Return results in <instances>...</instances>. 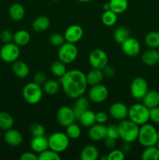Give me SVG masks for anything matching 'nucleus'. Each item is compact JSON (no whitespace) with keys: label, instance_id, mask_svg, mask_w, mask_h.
I'll return each mask as SVG.
<instances>
[{"label":"nucleus","instance_id":"nucleus-1","mask_svg":"<svg viewBox=\"0 0 159 160\" xmlns=\"http://www.w3.org/2000/svg\"><path fill=\"white\" fill-rule=\"evenodd\" d=\"M59 82L65 95L73 99L84 95L88 86L85 73L76 69L67 70L59 78Z\"/></svg>","mask_w":159,"mask_h":160},{"label":"nucleus","instance_id":"nucleus-2","mask_svg":"<svg viewBox=\"0 0 159 160\" xmlns=\"http://www.w3.org/2000/svg\"><path fill=\"white\" fill-rule=\"evenodd\" d=\"M137 141L144 148L156 145L158 142V139H157V131L155 127L148 123L141 125L139 128Z\"/></svg>","mask_w":159,"mask_h":160},{"label":"nucleus","instance_id":"nucleus-3","mask_svg":"<svg viewBox=\"0 0 159 160\" xmlns=\"http://www.w3.org/2000/svg\"><path fill=\"white\" fill-rule=\"evenodd\" d=\"M118 131H119V138L123 142L132 143L137 140L139 133V125L131 121L130 120H121L118 125Z\"/></svg>","mask_w":159,"mask_h":160},{"label":"nucleus","instance_id":"nucleus-4","mask_svg":"<svg viewBox=\"0 0 159 160\" xmlns=\"http://www.w3.org/2000/svg\"><path fill=\"white\" fill-rule=\"evenodd\" d=\"M128 118L136 124L141 126L150 120V109L143 103L133 104L129 108Z\"/></svg>","mask_w":159,"mask_h":160},{"label":"nucleus","instance_id":"nucleus-5","mask_svg":"<svg viewBox=\"0 0 159 160\" xmlns=\"http://www.w3.org/2000/svg\"><path fill=\"white\" fill-rule=\"evenodd\" d=\"M43 93L41 85L34 81L25 84L22 90L23 99L30 105H36L40 102L43 96Z\"/></svg>","mask_w":159,"mask_h":160},{"label":"nucleus","instance_id":"nucleus-6","mask_svg":"<svg viewBox=\"0 0 159 160\" xmlns=\"http://www.w3.org/2000/svg\"><path fill=\"white\" fill-rule=\"evenodd\" d=\"M78 56V48L76 44L65 42L58 50V59L65 64H70L74 62Z\"/></svg>","mask_w":159,"mask_h":160},{"label":"nucleus","instance_id":"nucleus-7","mask_svg":"<svg viewBox=\"0 0 159 160\" xmlns=\"http://www.w3.org/2000/svg\"><path fill=\"white\" fill-rule=\"evenodd\" d=\"M49 148L61 153L65 151L70 145V138L65 133L54 132L48 137Z\"/></svg>","mask_w":159,"mask_h":160},{"label":"nucleus","instance_id":"nucleus-8","mask_svg":"<svg viewBox=\"0 0 159 160\" xmlns=\"http://www.w3.org/2000/svg\"><path fill=\"white\" fill-rule=\"evenodd\" d=\"M20 56V46L14 42L5 43L0 49V58L7 63H12L19 59Z\"/></svg>","mask_w":159,"mask_h":160},{"label":"nucleus","instance_id":"nucleus-9","mask_svg":"<svg viewBox=\"0 0 159 160\" xmlns=\"http://www.w3.org/2000/svg\"><path fill=\"white\" fill-rule=\"evenodd\" d=\"M130 94L136 100H142L147 92H148V83L143 78L137 77L134 78L130 84Z\"/></svg>","mask_w":159,"mask_h":160},{"label":"nucleus","instance_id":"nucleus-10","mask_svg":"<svg viewBox=\"0 0 159 160\" xmlns=\"http://www.w3.org/2000/svg\"><path fill=\"white\" fill-rule=\"evenodd\" d=\"M88 61L92 68L102 70L108 62V55L104 50L101 48H94L90 52Z\"/></svg>","mask_w":159,"mask_h":160},{"label":"nucleus","instance_id":"nucleus-11","mask_svg":"<svg viewBox=\"0 0 159 160\" xmlns=\"http://www.w3.org/2000/svg\"><path fill=\"white\" fill-rule=\"evenodd\" d=\"M108 96V90L104 84H98L91 86L88 92V98L94 103H101Z\"/></svg>","mask_w":159,"mask_h":160},{"label":"nucleus","instance_id":"nucleus-12","mask_svg":"<svg viewBox=\"0 0 159 160\" xmlns=\"http://www.w3.org/2000/svg\"><path fill=\"white\" fill-rule=\"evenodd\" d=\"M56 120L59 124L64 128H66L68 125L74 123L76 120V117L73 108L65 106L59 108L56 113Z\"/></svg>","mask_w":159,"mask_h":160},{"label":"nucleus","instance_id":"nucleus-13","mask_svg":"<svg viewBox=\"0 0 159 160\" xmlns=\"http://www.w3.org/2000/svg\"><path fill=\"white\" fill-rule=\"evenodd\" d=\"M122 51L129 57H136L138 56L141 50L140 44L135 38L129 37L121 44Z\"/></svg>","mask_w":159,"mask_h":160},{"label":"nucleus","instance_id":"nucleus-14","mask_svg":"<svg viewBox=\"0 0 159 160\" xmlns=\"http://www.w3.org/2000/svg\"><path fill=\"white\" fill-rule=\"evenodd\" d=\"M109 115L113 119L117 120H123L128 118L129 108L125 103L121 102H116L112 103L108 109Z\"/></svg>","mask_w":159,"mask_h":160},{"label":"nucleus","instance_id":"nucleus-15","mask_svg":"<svg viewBox=\"0 0 159 160\" xmlns=\"http://www.w3.org/2000/svg\"><path fill=\"white\" fill-rule=\"evenodd\" d=\"M63 35L65 42L76 44L82 39L84 36V29L78 24H72L65 29Z\"/></svg>","mask_w":159,"mask_h":160},{"label":"nucleus","instance_id":"nucleus-16","mask_svg":"<svg viewBox=\"0 0 159 160\" xmlns=\"http://www.w3.org/2000/svg\"><path fill=\"white\" fill-rule=\"evenodd\" d=\"M88 137L93 142H101L107 137V127L102 123H94L89 128Z\"/></svg>","mask_w":159,"mask_h":160},{"label":"nucleus","instance_id":"nucleus-17","mask_svg":"<svg viewBox=\"0 0 159 160\" xmlns=\"http://www.w3.org/2000/svg\"><path fill=\"white\" fill-rule=\"evenodd\" d=\"M4 141L7 145L16 147L21 145L23 141V137L20 131L13 128H10L5 132Z\"/></svg>","mask_w":159,"mask_h":160},{"label":"nucleus","instance_id":"nucleus-18","mask_svg":"<svg viewBox=\"0 0 159 160\" xmlns=\"http://www.w3.org/2000/svg\"><path fill=\"white\" fill-rule=\"evenodd\" d=\"M141 60L145 65L153 67L159 63V52L156 48H150L142 53Z\"/></svg>","mask_w":159,"mask_h":160},{"label":"nucleus","instance_id":"nucleus-19","mask_svg":"<svg viewBox=\"0 0 159 160\" xmlns=\"http://www.w3.org/2000/svg\"><path fill=\"white\" fill-rule=\"evenodd\" d=\"M30 146L31 150L36 153L42 152L43 151L49 148L48 146V139L45 136H39V137H33L30 142Z\"/></svg>","mask_w":159,"mask_h":160},{"label":"nucleus","instance_id":"nucleus-20","mask_svg":"<svg viewBox=\"0 0 159 160\" xmlns=\"http://www.w3.org/2000/svg\"><path fill=\"white\" fill-rule=\"evenodd\" d=\"M12 70L15 76L19 78H26L30 73L29 66L23 61L18 60V59L12 62Z\"/></svg>","mask_w":159,"mask_h":160},{"label":"nucleus","instance_id":"nucleus-21","mask_svg":"<svg viewBox=\"0 0 159 160\" xmlns=\"http://www.w3.org/2000/svg\"><path fill=\"white\" fill-rule=\"evenodd\" d=\"M142 102L148 109L159 106V92L157 91H148L142 98Z\"/></svg>","mask_w":159,"mask_h":160},{"label":"nucleus","instance_id":"nucleus-22","mask_svg":"<svg viewBox=\"0 0 159 160\" xmlns=\"http://www.w3.org/2000/svg\"><path fill=\"white\" fill-rule=\"evenodd\" d=\"M89 98H86L84 95L79 97V98H76V102H75L74 105L72 108L74 112L75 117H76V120H78L80 116L83 113L85 110L88 109L89 107Z\"/></svg>","mask_w":159,"mask_h":160},{"label":"nucleus","instance_id":"nucleus-23","mask_svg":"<svg viewBox=\"0 0 159 160\" xmlns=\"http://www.w3.org/2000/svg\"><path fill=\"white\" fill-rule=\"evenodd\" d=\"M9 17L14 21H20L23 20L25 16V9L20 3L15 2L9 8Z\"/></svg>","mask_w":159,"mask_h":160},{"label":"nucleus","instance_id":"nucleus-24","mask_svg":"<svg viewBox=\"0 0 159 160\" xmlns=\"http://www.w3.org/2000/svg\"><path fill=\"white\" fill-rule=\"evenodd\" d=\"M104 78V75L103 73L102 70H100V69L92 68V70H90L86 75L87 84L90 86L101 84Z\"/></svg>","mask_w":159,"mask_h":160},{"label":"nucleus","instance_id":"nucleus-25","mask_svg":"<svg viewBox=\"0 0 159 160\" xmlns=\"http://www.w3.org/2000/svg\"><path fill=\"white\" fill-rule=\"evenodd\" d=\"M49 18L46 16H39L34 20L32 23V29L36 32L45 31L50 26Z\"/></svg>","mask_w":159,"mask_h":160},{"label":"nucleus","instance_id":"nucleus-26","mask_svg":"<svg viewBox=\"0 0 159 160\" xmlns=\"http://www.w3.org/2000/svg\"><path fill=\"white\" fill-rule=\"evenodd\" d=\"M99 156V151L93 145H87L84 147L80 153L81 160H97Z\"/></svg>","mask_w":159,"mask_h":160},{"label":"nucleus","instance_id":"nucleus-27","mask_svg":"<svg viewBox=\"0 0 159 160\" xmlns=\"http://www.w3.org/2000/svg\"><path fill=\"white\" fill-rule=\"evenodd\" d=\"M31 41V34L26 30H19L13 34L12 42L18 46H25Z\"/></svg>","mask_w":159,"mask_h":160},{"label":"nucleus","instance_id":"nucleus-28","mask_svg":"<svg viewBox=\"0 0 159 160\" xmlns=\"http://www.w3.org/2000/svg\"><path fill=\"white\" fill-rule=\"evenodd\" d=\"M80 123L84 128H90L92 125L96 123V117H95V112L90 109H87L84 111L80 117L78 118Z\"/></svg>","mask_w":159,"mask_h":160},{"label":"nucleus","instance_id":"nucleus-29","mask_svg":"<svg viewBox=\"0 0 159 160\" xmlns=\"http://www.w3.org/2000/svg\"><path fill=\"white\" fill-rule=\"evenodd\" d=\"M61 88V84L59 81H55V80H47L43 84H42V89L43 92L47 95H54L59 92Z\"/></svg>","mask_w":159,"mask_h":160},{"label":"nucleus","instance_id":"nucleus-30","mask_svg":"<svg viewBox=\"0 0 159 160\" xmlns=\"http://www.w3.org/2000/svg\"><path fill=\"white\" fill-rule=\"evenodd\" d=\"M110 9L117 14H122L128 9V0H109Z\"/></svg>","mask_w":159,"mask_h":160},{"label":"nucleus","instance_id":"nucleus-31","mask_svg":"<svg viewBox=\"0 0 159 160\" xmlns=\"http://www.w3.org/2000/svg\"><path fill=\"white\" fill-rule=\"evenodd\" d=\"M143 160H158L159 159V148L157 145L145 147L141 155Z\"/></svg>","mask_w":159,"mask_h":160},{"label":"nucleus","instance_id":"nucleus-32","mask_svg":"<svg viewBox=\"0 0 159 160\" xmlns=\"http://www.w3.org/2000/svg\"><path fill=\"white\" fill-rule=\"evenodd\" d=\"M14 125V119L11 114L6 112H0V130L7 131L12 128Z\"/></svg>","mask_w":159,"mask_h":160},{"label":"nucleus","instance_id":"nucleus-33","mask_svg":"<svg viewBox=\"0 0 159 160\" xmlns=\"http://www.w3.org/2000/svg\"><path fill=\"white\" fill-rule=\"evenodd\" d=\"M118 21V14L112 11L111 9L108 10H104L102 15H101V22L106 27H112Z\"/></svg>","mask_w":159,"mask_h":160},{"label":"nucleus","instance_id":"nucleus-34","mask_svg":"<svg viewBox=\"0 0 159 160\" xmlns=\"http://www.w3.org/2000/svg\"><path fill=\"white\" fill-rule=\"evenodd\" d=\"M130 33L128 28L125 27H118L113 32V38L116 43L121 45L123 42L126 40L128 38L130 37Z\"/></svg>","mask_w":159,"mask_h":160},{"label":"nucleus","instance_id":"nucleus-35","mask_svg":"<svg viewBox=\"0 0 159 160\" xmlns=\"http://www.w3.org/2000/svg\"><path fill=\"white\" fill-rule=\"evenodd\" d=\"M66 64L64 63L63 62L59 60L55 61L51 63V72L55 77H57V78H60L61 77L63 76L67 71L66 67H65Z\"/></svg>","mask_w":159,"mask_h":160},{"label":"nucleus","instance_id":"nucleus-36","mask_svg":"<svg viewBox=\"0 0 159 160\" xmlns=\"http://www.w3.org/2000/svg\"><path fill=\"white\" fill-rule=\"evenodd\" d=\"M145 44L149 48H159V32L158 31H151L147 33L144 38Z\"/></svg>","mask_w":159,"mask_h":160},{"label":"nucleus","instance_id":"nucleus-37","mask_svg":"<svg viewBox=\"0 0 159 160\" xmlns=\"http://www.w3.org/2000/svg\"><path fill=\"white\" fill-rule=\"evenodd\" d=\"M38 160H59L61 159V156L59 152L51 149V148H47L46 150L43 151L42 152L39 153Z\"/></svg>","mask_w":159,"mask_h":160},{"label":"nucleus","instance_id":"nucleus-38","mask_svg":"<svg viewBox=\"0 0 159 160\" xmlns=\"http://www.w3.org/2000/svg\"><path fill=\"white\" fill-rule=\"evenodd\" d=\"M65 134L70 139H77L81 135V129L79 125L73 123L65 128Z\"/></svg>","mask_w":159,"mask_h":160},{"label":"nucleus","instance_id":"nucleus-39","mask_svg":"<svg viewBox=\"0 0 159 160\" xmlns=\"http://www.w3.org/2000/svg\"><path fill=\"white\" fill-rule=\"evenodd\" d=\"M48 42L51 45L55 47H59L65 42V39L64 35L61 34L60 33H52L51 35L49 36L48 38Z\"/></svg>","mask_w":159,"mask_h":160},{"label":"nucleus","instance_id":"nucleus-40","mask_svg":"<svg viewBox=\"0 0 159 160\" xmlns=\"http://www.w3.org/2000/svg\"><path fill=\"white\" fill-rule=\"evenodd\" d=\"M30 133L33 137H39V136L45 135V128L42 124L39 123H34L29 128Z\"/></svg>","mask_w":159,"mask_h":160},{"label":"nucleus","instance_id":"nucleus-41","mask_svg":"<svg viewBox=\"0 0 159 160\" xmlns=\"http://www.w3.org/2000/svg\"><path fill=\"white\" fill-rule=\"evenodd\" d=\"M125 159V153L122 151V149H116L113 148L111 149L108 154L107 155V160H123Z\"/></svg>","mask_w":159,"mask_h":160},{"label":"nucleus","instance_id":"nucleus-42","mask_svg":"<svg viewBox=\"0 0 159 160\" xmlns=\"http://www.w3.org/2000/svg\"><path fill=\"white\" fill-rule=\"evenodd\" d=\"M107 137L112 138L114 139L119 138V131H118V125L110 124L107 127Z\"/></svg>","mask_w":159,"mask_h":160},{"label":"nucleus","instance_id":"nucleus-43","mask_svg":"<svg viewBox=\"0 0 159 160\" xmlns=\"http://www.w3.org/2000/svg\"><path fill=\"white\" fill-rule=\"evenodd\" d=\"M47 81V76L45 72L43 71H37V73H34V78H33V81L37 84L42 85L45 81Z\"/></svg>","mask_w":159,"mask_h":160},{"label":"nucleus","instance_id":"nucleus-44","mask_svg":"<svg viewBox=\"0 0 159 160\" xmlns=\"http://www.w3.org/2000/svg\"><path fill=\"white\" fill-rule=\"evenodd\" d=\"M13 34L9 30H3L0 34V39L3 43H9L12 41Z\"/></svg>","mask_w":159,"mask_h":160},{"label":"nucleus","instance_id":"nucleus-45","mask_svg":"<svg viewBox=\"0 0 159 160\" xmlns=\"http://www.w3.org/2000/svg\"><path fill=\"white\" fill-rule=\"evenodd\" d=\"M150 120L159 124V106L150 109Z\"/></svg>","mask_w":159,"mask_h":160},{"label":"nucleus","instance_id":"nucleus-46","mask_svg":"<svg viewBox=\"0 0 159 160\" xmlns=\"http://www.w3.org/2000/svg\"><path fill=\"white\" fill-rule=\"evenodd\" d=\"M95 117H96V123L104 124V123L107 122L108 116L106 112H103V111H100V112L95 113Z\"/></svg>","mask_w":159,"mask_h":160},{"label":"nucleus","instance_id":"nucleus-47","mask_svg":"<svg viewBox=\"0 0 159 160\" xmlns=\"http://www.w3.org/2000/svg\"><path fill=\"white\" fill-rule=\"evenodd\" d=\"M20 160H38V157L34 152H25L20 156Z\"/></svg>","mask_w":159,"mask_h":160},{"label":"nucleus","instance_id":"nucleus-48","mask_svg":"<svg viewBox=\"0 0 159 160\" xmlns=\"http://www.w3.org/2000/svg\"><path fill=\"white\" fill-rule=\"evenodd\" d=\"M102 72L103 73H104V77L109 78H112L115 73V69H114V67L110 65H106L105 67L102 69Z\"/></svg>","mask_w":159,"mask_h":160},{"label":"nucleus","instance_id":"nucleus-49","mask_svg":"<svg viewBox=\"0 0 159 160\" xmlns=\"http://www.w3.org/2000/svg\"><path fill=\"white\" fill-rule=\"evenodd\" d=\"M104 144L106 148L109 149H113L116 146V139L112 138L106 137L104 139Z\"/></svg>","mask_w":159,"mask_h":160},{"label":"nucleus","instance_id":"nucleus-50","mask_svg":"<svg viewBox=\"0 0 159 160\" xmlns=\"http://www.w3.org/2000/svg\"><path fill=\"white\" fill-rule=\"evenodd\" d=\"M131 143H129V142H123V144L121 145V149L123 152L126 154V153H128L131 150Z\"/></svg>","mask_w":159,"mask_h":160},{"label":"nucleus","instance_id":"nucleus-51","mask_svg":"<svg viewBox=\"0 0 159 160\" xmlns=\"http://www.w3.org/2000/svg\"><path fill=\"white\" fill-rule=\"evenodd\" d=\"M103 9L104 10H108L110 9V6H109V3L108 2H106L103 5Z\"/></svg>","mask_w":159,"mask_h":160},{"label":"nucleus","instance_id":"nucleus-52","mask_svg":"<svg viewBox=\"0 0 159 160\" xmlns=\"http://www.w3.org/2000/svg\"><path fill=\"white\" fill-rule=\"evenodd\" d=\"M78 2H90L92 0H77Z\"/></svg>","mask_w":159,"mask_h":160},{"label":"nucleus","instance_id":"nucleus-53","mask_svg":"<svg viewBox=\"0 0 159 160\" xmlns=\"http://www.w3.org/2000/svg\"><path fill=\"white\" fill-rule=\"evenodd\" d=\"M157 139H158V142H159V131H157Z\"/></svg>","mask_w":159,"mask_h":160},{"label":"nucleus","instance_id":"nucleus-54","mask_svg":"<svg viewBox=\"0 0 159 160\" xmlns=\"http://www.w3.org/2000/svg\"><path fill=\"white\" fill-rule=\"evenodd\" d=\"M51 1H54V2H58V1H60V0H51Z\"/></svg>","mask_w":159,"mask_h":160}]
</instances>
